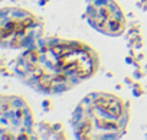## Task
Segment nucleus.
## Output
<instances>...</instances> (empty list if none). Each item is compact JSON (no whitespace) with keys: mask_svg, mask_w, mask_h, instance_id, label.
I'll list each match as a JSON object with an SVG mask.
<instances>
[{"mask_svg":"<svg viewBox=\"0 0 147 140\" xmlns=\"http://www.w3.org/2000/svg\"><path fill=\"white\" fill-rule=\"evenodd\" d=\"M98 65L95 52L80 42L51 41L23 53L18 72L32 88L62 93L90 78Z\"/></svg>","mask_w":147,"mask_h":140,"instance_id":"f257e3e1","label":"nucleus"},{"mask_svg":"<svg viewBox=\"0 0 147 140\" xmlns=\"http://www.w3.org/2000/svg\"><path fill=\"white\" fill-rule=\"evenodd\" d=\"M128 121L125 104L108 93H92L77 107L72 117L78 139H117Z\"/></svg>","mask_w":147,"mask_h":140,"instance_id":"f03ea898","label":"nucleus"},{"mask_svg":"<svg viewBox=\"0 0 147 140\" xmlns=\"http://www.w3.org/2000/svg\"><path fill=\"white\" fill-rule=\"evenodd\" d=\"M32 131V114L19 97H3L2 100V137L28 139Z\"/></svg>","mask_w":147,"mask_h":140,"instance_id":"7ed1b4c3","label":"nucleus"},{"mask_svg":"<svg viewBox=\"0 0 147 140\" xmlns=\"http://www.w3.org/2000/svg\"><path fill=\"white\" fill-rule=\"evenodd\" d=\"M91 25L108 35H115L123 30V16L111 0H94L88 7Z\"/></svg>","mask_w":147,"mask_h":140,"instance_id":"20e7f679","label":"nucleus"}]
</instances>
